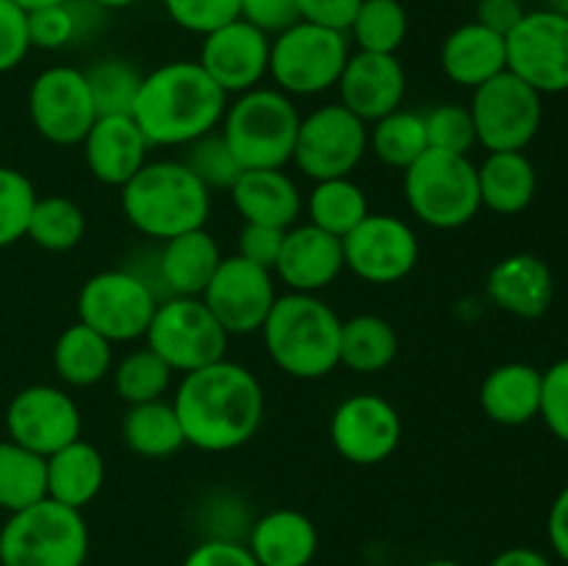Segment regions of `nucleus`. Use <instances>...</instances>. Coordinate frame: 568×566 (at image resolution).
I'll return each mask as SVG.
<instances>
[{"mask_svg": "<svg viewBox=\"0 0 568 566\" xmlns=\"http://www.w3.org/2000/svg\"><path fill=\"white\" fill-rule=\"evenodd\" d=\"M555 438L568 444V358L541 372V411H538Z\"/></svg>", "mask_w": 568, "mask_h": 566, "instance_id": "46", "label": "nucleus"}, {"mask_svg": "<svg viewBox=\"0 0 568 566\" xmlns=\"http://www.w3.org/2000/svg\"><path fill=\"white\" fill-rule=\"evenodd\" d=\"M225 109L227 94L197 61H170L142 75L131 117L150 148H186L216 131Z\"/></svg>", "mask_w": 568, "mask_h": 566, "instance_id": "2", "label": "nucleus"}, {"mask_svg": "<svg viewBox=\"0 0 568 566\" xmlns=\"http://www.w3.org/2000/svg\"><path fill=\"white\" fill-rule=\"evenodd\" d=\"M403 420L381 394H353L331 416V442L344 461L375 466L397 449Z\"/></svg>", "mask_w": 568, "mask_h": 566, "instance_id": "18", "label": "nucleus"}, {"mask_svg": "<svg viewBox=\"0 0 568 566\" xmlns=\"http://www.w3.org/2000/svg\"><path fill=\"white\" fill-rule=\"evenodd\" d=\"M122 438L128 449L142 458H170L186 447V433L175 414V405L166 400L128 405L122 416Z\"/></svg>", "mask_w": 568, "mask_h": 566, "instance_id": "32", "label": "nucleus"}, {"mask_svg": "<svg viewBox=\"0 0 568 566\" xmlns=\"http://www.w3.org/2000/svg\"><path fill=\"white\" fill-rule=\"evenodd\" d=\"M122 214L150 239L181 236L205 228L211 192L183 161H148L122 186Z\"/></svg>", "mask_w": 568, "mask_h": 566, "instance_id": "4", "label": "nucleus"}, {"mask_svg": "<svg viewBox=\"0 0 568 566\" xmlns=\"http://www.w3.org/2000/svg\"><path fill=\"white\" fill-rule=\"evenodd\" d=\"M300 120L286 92L255 87L227 103L220 133L242 170H283L294 159Z\"/></svg>", "mask_w": 568, "mask_h": 566, "instance_id": "5", "label": "nucleus"}, {"mask_svg": "<svg viewBox=\"0 0 568 566\" xmlns=\"http://www.w3.org/2000/svg\"><path fill=\"white\" fill-rule=\"evenodd\" d=\"M183 566H261L244 544L227 542V538H211L197 544L186 555Z\"/></svg>", "mask_w": 568, "mask_h": 566, "instance_id": "50", "label": "nucleus"}, {"mask_svg": "<svg viewBox=\"0 0 568 566\" xmlns=\"http://www.w3.org/2000/svg\"><path fill=\"white\" fill-rule=\"evenodd\" d=\"M28 117L42 139L61 148L81 144L98 120L87 72L78 67H48L28 89Z\"/></svg>", "mask_w": 568, "mask_h": 566, "instance_id": "13", "label": "nucleus"}, {"mask_svg": "<svg viewBox=\"0 0 568 566\" xmlns=\"http://www.w3.org/2000/svg\"><path fill=\"white\" fill-rule=\"evenodd\" d=\"M89 92H92L98 117L111 114H131L133 100L139 94L142 75L136 67L122 59H103L87 70Z\"/></svg>", "mask_w": 568, "mask_h": 566, "instance_id": "40", "label": "nucleus"}, {"mask_svg": "<svg viewBox=\"0 0 568 566\" xmlns=\"http://www.w3.org/2000/svg\"><path fill=\"white\" fill-rule=\"evenodd\" d=\"M48 497V464L22 444L0 442V511L28 508Z\"/></svg>", "mask_w": 568, "mask_h": 566, "instance_id": "34", "label": "nucleus"}, {"mask_svg": "<svg viewBox=\"0 0 568 566\" xmlns=\"http://www.w3.org/2000/svg\"><path fill=\"white\" fill-rule=\"evenodd\" d=\"M164 9L175 26L205 37L227 22L239 20L242 0H164Z\"/></svg>", "mask_w": 568, "mask_h": 566, "instance_id": "44", "label": "nucleus"}, {"mask_svg": "<svg viewBox=\"0 0 568 566\" xmlns=\"http://www.w3.org/2000/svg\"><path fill=\"white\" fill-rule=\"evenodd\" d=\"M144 338L148 347L172 366V372L186 375L225 358L231 336L203 297H166L155 305Z\"/></svg>", "mask_w": 568, "mask_h": 566, "instance_id": "9", "label": "nucleus"}, {"mask_svg": "<svg viewBox=\"0 0 568 566\" xmlns=\"http://www.w3.org/2000/svg\"><path fill=\"white\" fill-rule=\"evenodd\" d=\"M344 244V266L366 283H397L414 272L419 261V239L414 228L392 214H366Z\"/></svg>", "mask_w": 568, "mask_h": 566, "instance_id": "17", "label": "nucleus"}, {"mask_svg": "<svg viewBox=\"0 0 568 566\" xmlns=\"http://www.w3.org/2000/svg\"><path fill=\"white\" fill-rule=\"evenodd\" d=\"M403 172L408 209L425 225L455 231L480 214V181L469 155L430 148Z\"/></svg>", "mask_w": 568, "mask_h": 566, "instance_id": "7", "label": "nucleus"}, {"mask_svg": "<svg viewBox=\"0 0 568 566\" xmlns=\"http://www.w3.org/2000/svg\"><path fill=\"white\" fill-rule=\"evenodd\" d=\"M183 164L194 172V178H197L209 192L211 189H225V192H231V186L244 172L242 166L236 164V159H233L231 148H227L220 131H211L205 133V137L189 142Z\"/></svg>", "mask_w": 568, "mask_h": 566, "instance_id": "41", "label": "nucleus"}, {"mask_svg": "<svg viewBox=\"0 0 568 566\" xmlns=\"http://www.w3.org/2000/svg\"><path fill=\"white\" fill-rule=\"evenodd\" d=\"M92 6H98V9H109V11H116V9H128V6H133L136 0H89Z\"/></svg>", "mask_w": 568, "mask_h": 566, "instance_id": "56", "label": "nucleus"}, {"mask_svg": "<svg viewBox=\"0 0 568 566\" xmlns=\"http://www.w3.org/2000/svg\"><path fill=\"white\" fill-rule=\"evenodd\" d=\"M347 37L366 53H397L408 37V11L399 0H361Z\"/></svg>", "mask_w": 568, "mask_h": 566, "instance_id": "38", "label": "nucleus"}, {"mask_svg": "<svg viewBox=\"0 0 568 566\" xmlns=\"http://www.w3.org/2000/svg\"><path fill=\"white\" fill-rule=\"evenodd\" d=\"M338 103L353 111L355 117L372 125L381 117L392 114L403 105L405 87V67L399 64L397 53H366L355 50L349 53L342 75H338Z\"/></svg>", "mask_w": 568, "mask_h": 566, "instance_id": "20", "label": "nucleus"}, {"mask_svg": "<svg viewBox=\"0 0 568 566\" xmlns=\"http://www.w3.org/2000/svg\"><path fill=\"white\" fill-rule=\"evenodd\" d=\"M89 527L81 511L44 497L0 527V566H83Z\"/></svg>", "mask_w": 568, "mask_h": 566, "instance_id": "6", "label": "nucleus"}, {"mask_svg": "<svg viewBox=\"0 0 568 566\" xmlns=\"http://www.w3.org/2000/svg\"><path fill=\"white\" fill-rule=\"evenodd\" d=\"M83 233H87V214L75 200L64 198V194L37 198L26 231V236L37 247L50 250V253H67L81 244Z\"/></svg>", "mask_w": 568, "mask_h": 566, "instance_id": "36", "label": "nucleus"}, {"mask_svg": "<svg viewBox=\"0 0 568 566\" xmlns=\"http://www.w3.org/2000/svg\"><path fill=\"white\" fill-rule=\"evenodd\" d=\"M81 33V17L72 9V0L59 6L28 11V37L31 48L61 50Z\"/></svg>", "mask_w": 568, "mask_h": 566, "instance_id": "45", "label": "nucleus"}, {"mask_svg": "<svg viewBox=\"0 0 568 566\" xmlns=\"http://www.w3.org/2000/svg\"><path fill=\"white\" fill-rule=\"evenodd\" d=\"M227 194L239 216L253 225L288 231L303 214V194L283 170H244Z\"/></svg>", "mask_w": 568, "mask_h": 566, "instance_id": "25", "label": "nucleus"}, {"mask_svg": "<svg viewBox=\"0 0 568 566\" xmlns=\"http://www.w3.org/2000/svg\"><path fill=\"white\" fill-rule=\"evenodd\" d=\"M427 148L447 150V153L469 155L477 144V131L466 105L442 103L436 109L425 111Z\"/></svg>", "mask_w": 568, "mask_h": 566, "instance_id": "43", "label": "nucleus"}, {"mask_svg": "<svg viewBox=\"0 0 568 566\" xmlns=\"http://www.w3.org/2000/svg\"><path fill=\"white\" fill-rule=\"evenodd\" d=\"M347 59V33L300 20L272 37L270 75L286 94H322L336 87Z\"/></svg>", "mask_w": 568, "mask_h": 566, "instance_id": "8", "label": "nucleus"}, {"mask_svg": "<svg viewBox=\"0 0 568 566\" xmlns=\"http://www.w3.org/2000/svg\"><path fill=\"white\" fill-rule=\"evenodd\" d=\"M397 331L392 322L377 314H358L342 320V342H338V364L349 366L358 375L383 372L397 358Z\"/></svg>", "mask_w": 568, "mask_h": 566, "instance_id": "33", "label": "nucleus"}, {"mask_svg": "<svg viewBox=\"0 0 568 566\" xmlns=\"http://www.w3.org/2000/svg\"><path fill=\"white\" fill-rule=\"evenodd\" d=\"M477 144L488 153L525 150L541 128V94L505 70L475 89L469 105Z\"/></svg>", "mask_w": 568, "mask_h": 566, "instance_id": "10", "label": "nucleus"}, {"mask_svg": "<svg viewBox=\"0 0 568 566\" xmlns=\"http://www.w3.org/2000/svg\"><path fill=\"white\" fill-rule=\"evenodd\" d=\"M486 292L497 309L521 320H538L555 297V277L547 261L532 253L505 255L488 272Z\"/></svg>", "mask_w": 568, "mask_h": 566, "instance_id": "24", "label": "nucleus"}, {"mask_svg": "<svg viewBox=\"0 0 568 566\" xmlns=\"http://www.w3.org/2000/svg\"><path fill=\"white\" fill-rule=\"evenodd\" d=\"M261 333L277 370L297 381H316L338 366L342 320L316 294L288 292L277 297Z\"/></svg>", "mask_w": 568, "mask_h": 566, "instance_id": "3", "label": "nucleus"}, {"mask_svg": "<svg viewBox=\"0 0 568 566\" xmlns=\"http://www.w3.org/2000/svg\"><path fill=\"white\" fill-rule=\"evenodd\" d=\"M272 39L242 17L205 33L197 64L225 94H242L270 75Z\"/></svg>", "mask_w": 568, "mask_h": 566, "instance_id": "19", "label": "nucleus"}, {"mask_svg": "<svg viewBox=\"0 0 568 566\" xmlns=\"http://www.w3.org/2000/svg\"><path fill=\"white\" fill-rule=\"evenodd\" d=\"M239 17L264 31L270 39L300 22L297 0H242Z\"/></svg>", "mask_w": 568, "mask_h": 566, "instance_id": "48", "label": "nucleus"}, {"mask_svg": "<svg viewBox=\"0 0 568 566\" xmlns=\"http://www.w3.org/2000/svg\"><path fill=\"white\" fill-rule=\"evenodd\" d=\"M547 536L552 544L555 555H558L564 564H568V486L555 497L552 508L547 516Z\"/></svg>", "mask_w": 568, "mask_h": 566, "instance_id": "53", "label": "nucleus"}, {"mask_svg": "<svg viewBox=\"0 0 568 566\" xmlns=\"http://www.w3.org/2000/svg\"><path fill=\"white\" fill-rule=\"evenodd\" d=\"M425 566H464V564H458V560L442 558V560H430V564H425Z\"/></svg>", "mask_w": 568, "mask_h": 566, "instance_id": "58", "label": "nucleus"}, {"mask_svg": "<svg viewBox=\"0 0 568 566\" xmlns=\"http://www.w3.org/2000/svg\"><path fill=\"white\" fill-rule=\"evenodd\" d=\"M81 144L89 172L105 186L122 189L148 164L150 142L131 114L98 117Z\"/></svg>", "mask_w": 568, "mask_h": 566, "instance_id": "22", "label": "nucleus"}, {"mask_svg": "<svg viewBox=\"0 0 568 566\" xmlns=\"http://www.w3.org/2000/svg\"><path fill=\"white\" fill-rule=\"evenodd\" d=\"M114 344L98 331H92L83 322L67 327L59 336L53 347V366L55 375L67 383V386L87 388L103 381L111 372V361H114Z\"/></svg>", "mask_w": 568, "mask_h": 566, "instance_id": "31", "label": "nucleus"}, {"mask_svg": "<svg viewBox=\"0 0 568 566\" xmlns=\"http://www.w3.org/2000/svg\"><path fill=\"white\" fill-rule=\"evenodd\" d=\"M159 297L133 270H105L89 277L78 294V322L116 342L144 336Z\"/></svg>", "mask_w": 568, "mask_h": 566, "instance_id": "12", "label": "nucleus"}, {"mask_svg": "<svg viewBox=\"0 0 568 566\" xmlns=\"http://www.w3.org/2000/svg\"><path fill=\"white\" fill-rule=\"evenodd\" d=\"M37 198L31 178L14 166H0V250L26 236Z\"/></svg>", "mask_w": 568, "mask_h": 566, "instance_id": "42", "label": "nucleus"}, {"mask_svg": "<svg viewBox=\"0 0 568 566\" xmlns=\"http://www.w3.org/2000/svg\"><path fill=\"white\" fill-rule=\"evenodd\" d=\"M200 297L227 336H250L264 327L277 292L270 270L250 264L242 255H227Z\"/></svg>", "mask_w": 568, "mask_h": 566, "instance_id": "16", "label": "nucleus"}, {"mask_svg": "<svg viewBox=\"0 0 568 566\" xmlns=\"http://www.w3.org/2000/svg\"><path fill=\"white\" fill-rule=\"evenodd\" d=\"M83 566H87V564H83Z\"/></svg>", "mask_w": 568, "mask_h": 566, "instance_id": "60", "label": "nucleus"}, {"mask_svg": "<svg viewBox=\"0 0 568 566\" xmlns=\"http://www.w3.org/2000/svg\"><path fill=\"white\" fill-rule=\"evenodd\" d=\"M225 255L220 244L205 228L186 231L181 236L166 239L161 253L155 255V283L159 300L166 297H200L214 277L216 266Z\"/></svg>", "mask_w": 568, "mask_h": 566, "instance_id": "23", "label": "nucleus"}, {"mask_svg": "<svg viewBox=\"0 0 568 566\" xmlns=\"http://www.w3.org/2000/svg\"><path fill=\"white\" fill-rule=\"evenodd\" d=\"M20 9L26 11H37V9H44V6H59V3H67V0H14Z\"/></svg>", "mask_w": 568, "mask_h": 566, "instance_id": "55", "label": "nucleus"}, {"mask_svg": "<svg viewBox=\"0 0 568 566\" xmlns=\"http://www.w3.org/2000/svg\"><path fill=\"white\" fill-rule=\"evenodd\" d=\"M525 14L527 11L521 0H477L475 22L508 39V33L519 26Z\"/></svg>", "mask_w": 568, "mask_h": 566, "instance_id": "52", "label": "nucleus"}, {"mask_svg": "<svg viewBox=\"0 0 568 566\" xmlns=\"http://www.w3.org/2000/svg\"><path fill=\"white\" fill-rule=\"evenodd\" d=\"M305 209H308L311 225L344 239L369 214V200L364 189L349 178H331V181H316Z\"/></svg>", "mask_w": 568, "mask_h": 566, "instance_id": "35", "label": "nucleus"}, {"mask_svg": "<svg viewBox=\"0 0 568 566\" xmlns=\"http://www.w3.org/2000/svg\"><path fill=\"white\" fill-rule=\"evenodd\" d=\"M344 270V244L333 233L316 225H292L283 236L275 275L288 286V292L316 294L331 286Z\"/></svg>", "mask_w": 568, "mask_h": 566, "instance_id": "21", "label": "nucleus"}, {"mask_svg": "<svg viewBox=\"0 0 568 566\" xmlns=\"http://www.w3.org/2000/svg\"><path fill=\"white\" fill-rule=\"evenodd\" d=\"M521 3H525V0H521Z\"/></svg>", "mask_w": 568, "mask_h": 566, "instance_id": "59", "label": "nucleus"}, {"mask_svg": "<svg viewBox=\"0 0 568 566\" xmlns=\"http://www.w3.org/2000/svg\"><path fill=\"white\" fill-rule=\"evenodd\" d=\"M320 547L314 522L294 508L261 516L250 530L247 549L261 566H308Z\"/></svg>", "mask_w": 568, "mask_h": 566, "instance_id": "27", "label": "nucleus"}, {"mask_svg": "<svg viewBox=\"0 0 568 566\" xmlns=\"http://www.w3.org/2000/svg\"><path fill=\"white\" fill-rule=\"evenodd\" d=\"M48 464V497L83 511L105 483V461L94 444L75 438L44 458Z\"/></svg>", "mask_w": 568, "mask_h": 566, "instance_id": "29", "label": "nucleus"}, {"mask_svg": "<svg viewBox=\"0 0 568 566\" xmlns=\"http://www.w3.org/2000/svg\"><path fill=\"white\" fill-rule=\"evenodd\" d=\"M361 0H297L300 20L347 33Z\"/></svg>", "mask_w": 568, "mask_h": 566, "instance_id": "51", "label": "nucleus"}, {"mask_svg": "<svg viewBox=\"0 0 568 566\" xmlns=\"http://www.w3.org/2000/svg\"><path fill=\"white\" fill-rule=\"evenodd\" d=\"M488 566H552V560L532 547H510L503 549Z\"/></svg>", "mask_w": 568, "mask_h": 566, "instance_id": "54", "label": "nucleus"}, {"mask_svg": "<svg viewBox=\"0 0 568 566\" xmlns=\"http://www.w3.org/2000/svg\"><path fill=\"white\" fill-rule=\"evenodd\" d=\"M442 70L453 83L477 89L494 75L508 70V48L505 37L488 31L480 22H466L455 28L442 44Z\"/></svg>", "mask_w": 568, "mask_h": 566, "instance_id": "26", "label": "nucleus"}, {"mask_svg": "<svg viewBox=\"0 0 568 566\" xmlns=\"http://www.w3.org/2000/svg\"><path fill=\"white\" fill-rule=\"evenodd\" d=\"M6 431L11 442L48 458L55 449L81 438L83 416L64 388L37 383V386L20 388L11 397L6 408Z\"/></svg>", "mask_w": 568, "mask_h": 566, "instance_id": "15", "label": "nucleus"}, {"mask_svg": "<svg viewBox=\"0 0 568 566\" xmlns=\"http://www.w3.org/2000/svg\"><path fill=\"white\" fill-rule=\"evenodd\" d=\"M369 148L377 159L394 170H408L427 148L425 114L397 109L381 117L369 128Z\"/></svg>", "mask_w": 568, "mask_h": 566, "instance_id": "37", "label": "nucleus"}, {"mask_svg": "<svg viewBox=\"0 0 568 566\" xmlns=\"http://www.w3.org/2000/svg\"><path fill=\"white\" fill-rule=\"evenodd\" d=\"M369 150V125L342 103H327L300 120L294 164L314 181L349 178Z\"/></svg>", "mask_w": 568, "mask_h": 566, "instance_id": "11", "label": "nucleus"}, {"mask_svg": "<svg viewBox=\"0 0 568 566\" xmlns=\"http://www.w3.org/2000/svg\"><path fill=\"white\" fill-rule=\"evenodd\" d=\"M480 405L491 422L521 427L541 411V372L521 361L497 366L480 386Z\"/></svg>", "mask_w": 568, "mask_h": 566, "instance_id": "28", "label": "nucleus"}, {"mask_svg": "<svg viewBox=\"0 0 568 566\" xmlns=\"http://www.w3.org/2000/svg\"><path fill=\"white\" fill-rule=\"evenodd\" d=\"M172 386V366L153 350H133L116 364L114 370V388L122 403L139 405L164 400V394Z\"/></svg>", "mask_w": 568, "mask_h": 566, "instance_id": "39", "label": "nucleus"}, {"mask_svg": "<svg viewBox=\"0 0 568 566\" xmlns=\"http://www.w3.org/2000/svg\"><path fill=\"white\" fill-rule=\"evenodd\" d=\"M544 9L555 11V14L568 17V0H544Z\"/></svg>", "mask_w": 568, "mask_h": 566, "instance_id": "57", "label": "nucleus"}, {"mask_svg": "<svg viewBox=\"0 0 568 566\" xmlns=\"http://www.w3.org/2000/svg\"><path fill=\"white\" fill-rule=\"evenodd\" d=\"M508 70L538 94L568 92V17L527 11L505 39Z\"/></svg>", "mask_w": 568, "mask_h": 566, "instance_id": "14", "label": "nucleus"}, {"mask_svg": "<svg viewBox=\"0 0 568 566\" xmlns=\"http://www.w3.org/2000/svg\"><path fill=\"white\" fill-rule=\"evenodd\" d=\"M31 50L28 37V11L14 0H0V72H9L22 64Z\"/></svg>", "mask_w": 568, "mask_h": 566, "instance_id": "47", "label": "nucleus"}, {"mask_svg": "<svg viewBox=\"0 0 568 566\" xmlns=\"http://www.w3.org/2000/svg\"><path fill=\"white\" fill-rule=\"evenodd\" d=\"M172 405L186 433V444L203 453H231L258 433L264 420V388L247 366L222 358L186 372Z\"/></svg>", "mask_w": 568, "mask_h": 566, "instance_id": "1", "label": "nucleus"}, {"mask_svg": "<svg viewBox=\"0 0 568 566\" xmlns=\"http://www.w3.org/2000/svg\"><path fill=\"white\" fill-rule=\"evenodd\" d=\"M480 181V200L494 214H519L532 203L538 189L536 166L527 159L525 150H503L488 153L477 166Z\"/></svg>", "mask_w": 568, "mask_h": 566, "instance_id": "30", "label": "nucleus"}, {"mask_svg": "<svg viewBox=\"0 0 568 566\" xmlns=\"http://www.w3.org/2000/svg\"><path fill=\"white\" fill-rule=\"evenodd\" d=\"M283 236L286 231L283 228L272 225H253V222H244L242 233H239V253L244 261L255 266H264V270H275L277 255H281Z\"/></svg>", "mask_w": 568, "mask_h": 566, "instance_id": "49", "label": "nucleus"}]
</instances>
